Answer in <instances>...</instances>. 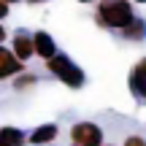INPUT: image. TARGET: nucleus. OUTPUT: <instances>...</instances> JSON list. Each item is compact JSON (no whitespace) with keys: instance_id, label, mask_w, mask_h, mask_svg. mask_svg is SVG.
Here are the masks:
<instances>
[{"instance_id":"obj_10","label":"nucleus","mask_w":146,"mask_h":146,"mask_svg":"<svg viewBox=\"0 0 146 146\" xmlns=\"http://www.w3.org/2000/svg\"><path fill=\"white\" fill-rule=\"evenodd\" d=\"M125 33H127L130 38H141L146 30H143V25H130V27H125Z\"/></svg>"},{"instance_id":"obj_5","label":"nucleus","mask_w":146,"mask_h":146,"mask_svg":"<svg viewBox=\"0 0 146 146\" xmlns=\"http://www.w3.org/2000/svg\"><path fill=\"white\" fill-rule=\"evenodd\" d=\"M130 87H133V92H135L138 98H146V60H141V62L133 68V73H130Z\"/></svg>"},{"instance_id":"obj_2","label":"nucleus","mask_w":146,"mask_h":146,"mask_svg":"<svg viewBox=\"0 0 146 146\" xmlns=\"http://www.w3.org/2000/svg\"><path fill=\"white\" fill-rule=\"evenodd\" d=\"M49 70H52L54 76H60L68 87H81L84 84V73L78 70L68 57H62V54H54V57L49 60Z\"/></svg>"},{"instance_id":"obj_1","label":"nucleus","mask_w":146,"mask_h":146,"mask_svg":"<svg viewBox=\"0 0 146 146\" xmlns=\"http://www.w3.org/2000/svg\"><path fill=\"white\" fill-rule=\"evenodd\" d=\"M100 22L106 27H130L133 8L127 0H103L100 3Z\"/></svg>"},{"instance_id":"obj_18","label":"nucleus","mask_w":146,"mask_h":146,"mask_svg":"<svg viewBox=\"0 0 146 146\" xmlns=\"http://www.w3.org/2000/svg\"><path fill=\"white\" fill-rule=\"evenodd\" d=\"M5 3H8V0H5Z\"/></svg>"},{"instance_id":"obj_13","label":"nucleus","mask_w":146,"mask_h":146,"mask_svg":"<svg viewBox=\"0 0 146 146\" xmlns=\"http://www.w3.org/2000/svg\"><path fill=\"white\" fill-rule=\"evenodd\" d=\"M5 14H8V3H5V0H0V19H3Z\"/></svg>"},{"instance_id":"obj_3","label":"nucleus","mask_w":146,"mask_h":146,"mask_svg":"<svg viewBox=\"0 0 146 146\" xmlns=\"http://www.w3.org/2000/svg\"><path fill=\"white\" fill-rule=\"evenodd\" d=\"M70 138H73L76 146H100L103 130H100L98 125H92V122H78V125H73Z\"/></svg>"},{"instance_id":"obj_9","label":"nucleus","mask_w":146,"mask_h":146,"mask_svg":"<svg viewBox=\"0 0 146 146\" xmlns=\"http://www.w3.org/2000/svg\"><path fill=\"white\" fill-rule=\"evenodd\" d=\"M54 138H57V125H43L30 135V141L33 143H49V141H54Z\"/></svg>"},{"instance_id":"obj_15","label":"nucleus","mask_w":146,"mask_h":146,"mask_svg":"<svg viewBox=\"0 0 146 146\" xmlns=\"http://www.w3.org/2000/svg\"><path fill=\"white\" fill-rule=\"evenodd\" d=\"M30 3H43V0H30Z\"/></svg>"},{"instance_id":"obj_8","label":"nucleus","mask_w":146,"mask_h":146,"mask_svg":"<svg viewBox=\"0 0 146 146\" xmlns=\"http://www.w3.org/2000/svg\"><path fill=\"white\" fill-rule=\"evenodd\" d=\"M25 143V133L16 127H3L0 130V146H22Z\"/></svg>"},{"instance_id":"obj_11","label":"nucleus","mask_w":146,"mask_h":146,"mask_svg":"<svg viewBox=\"0 0 146 146\" xmlns=\"http://www.w3.org/2000/svg\"><path fill=\"white\" fill-rule=\"evenodd\" d=\"M125 146H146V143H143V138H138V135H130V138L125 141Z\"/></svg>"},{"instance_id":"obj_19","label":"nucleus","mask_w":146,"mask_h":146,"mask_svg":"<svg viewBox=\"0 0 146 146\" xmlns=\"http://www.w3.org/2000/svg\"><path fill=\"white\" fill-rule=\"evenodd\" d=\"M73 146H76V143H73Z\"/></svg>"},{"instance_id":"obj_12","label":"nucleus","mask_w":146,"mask_h":146,"mask_svg":"<svg viewBox=\"0 0 146 146\" xmlns=\"http://www.w3.org/2000/svg\"><path fill=\"white\" fill-rule=\"evenodd\" d=\"M33 81H35V76H25V78L16 81V87H27V84H33Z\"/></svg>"},{"instance_id":"obj_6","label":"nucleus","mask_w":146,"mask_h":146,"mask_svg":"<svg viewBox=\"0 0 146 146\" xmlns=\"http://www.w3.org/2000/svg\"><path fill=\"white\" fill-rule=\"evenodd\" d=\"M33 52H35V38H30V35H25V33H19V35L14 38V54H16L19 60H27Z\"/></svg>"},{"instance_id":"obj_7","label":"nucleus","mask_w":146,"mask_h":146,"mask_svg":"<svg viewBox=\"0 0 146 146\" xmlns=\"http://www.w3.org/2000/svg\"><path fill=\"white\" fill-rule=\"evenodd\" d=\"M35 52L41 54V57H46V60H52L54 54V41H52V35H49V33H35Z\"/></svg>"},{"instance_id":"obj_17","label":"nucleus","mask_w":146,"mask_h":146,"mask_svg":"<svg viewBox=\"0 0 146 146\" xmlns=\"http://www.w3.org/2000/svg\"><path fill=\"white\" fill-rule=\"evenodd\" d=\"M141 3H146V0H141Z\"/></svg>"},{"instance_id":"obj_16","label":"nucleus","mask_w":146,"mask_h":146,"mask_svg":"<svg viewBox=\"0 0 146 146\" xmlns=\"http://www.w3.org/2000/svg\"><path fill=\"white\" fill-rule=\"evenodd\" d=\"M81 3H89V0H81Z\"/></svg>"},{"instance_id":"obj_4","label":"nucleus","mask_w":146,"mask_h":146,"mask_svg":"<svg viewBox=\"0 0 146 146\" xmlns=\"http://www.w3.org/2000/svg\"><path fill=\"white\" fill-rule=\"evenodd\" d=\"M19 70H22V60L16 57V54L5 52V49L0 46V78L14 76V73H19Z\"/></svg>"},{"instance_id":"obj_14","label":"nucleus","mask_w":146,"mask_h":146,"mask_svg":"<svg viewBox=\"0 0 146 146\" xmlns=\"http://www.w3.org/2000/svg\"><path fill=\"white\" fill-rule=\"evenodd\" d=\"M3 38H5V30H3V27H0V41H3Z\"/></svg>"}]
</instances>
